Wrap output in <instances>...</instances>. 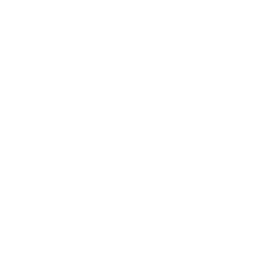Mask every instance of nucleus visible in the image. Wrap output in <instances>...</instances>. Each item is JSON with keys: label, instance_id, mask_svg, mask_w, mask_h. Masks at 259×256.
I'll return each instance as SVG.
<instances>
[]
</instances>
